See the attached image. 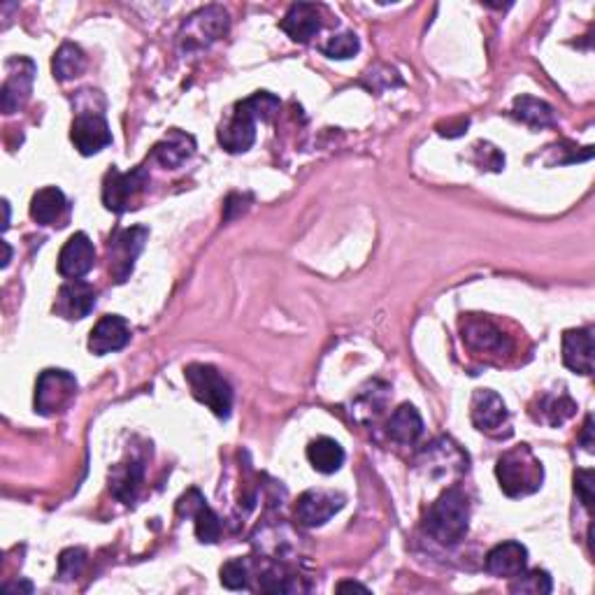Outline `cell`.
<instances>
[{"instance_id":"cell-20","label":"cell","mask_w":595,"mask_h":595,"mask_svg":"<svg viewBox=\"0 0 595 595\" xmlns=\"http://www.w3.org/2000/svg\"><path fill=\"white\" fill-rule=\"evenodd\" d=\"M563 363L565 368L579 375H593V333L589 328L565 331L563 335Z\"/></svg>"},{"instance_id":"cell-14","label":"cell","mask_w":595,"mask_h":595,"mask_svg":"<svg viewBox=\"0 0 595 595\" xmlns=\"http://www.w3.org/2000/svg\"><path fill=\"white\" fill-rule=\"evenodd\" d=\"M96 265V247L86 233L70 235L59 254V275L66 279H82Z\"/></svg>"},{"instance_id":"cell-32","label":"cell","mask_w":595,"mask_h":595,"mask_svg":"<svg viewBox=\"0 0 595 595\" xmlns=\"http://www.w3.org/2000/svg\"><path fill=\"white\" fill-rule=\"evenodd\" d=\"M86 563V551L75 547V549H66L59 558V575L63 579H73L80 577V572Z\"/></svg>"},{"instance_id":"cell-29","label":"cell","mask_w":595,"mask_h":595,"mask_svg":"<svg viewBox=\"0 0 595 595\" xmlns=\"http://www.w3.org/2000/svg\"><path fill=\"white\" fill-rule=\"evenodd\" d=\"M516 582L510 586L512 593H533V595H547L554 591V584H551L549 572L544 570H533V572H521L519 577H514Z\"/></svg>"},{"instance_id":"cell-24","label":"cell","mask_w":595,"mask_h":595,"mask_svg":"<svg viewBox=\"0 0 595 595\" xmlns=\"http://www.w3.org/2000/svg\"><path fill=\"white\" fill-rule=\"evenodd\" d=\"M386 433L398 444H414L421 437V433H424V419H421L417 407L405 403L391 414L389 424H386Z\"/></svg>"},{"instance_id":"cell-2","label":"cell","mask_w":595,"mask_h":595,"mask_svg":"<svg viewBox=\"0 0 595 595\" xmlns=\"http://www.w3.org/2000/svg\"><path fill=\"white\" fill-rule=\"evenodd\" d=\"M496 477L505 496L523 498L540 491L544 482V468L540 458L533 454V449L521 444V447L505 451V454L498 458Z\"/></svg>"},{"instance_id":"cell-34","label":"cell","mask_w":595,"mask_h":595,"mask_svg":"<svg viewBox=\"0 0 595 595\" xmlns=\"http://www.w3.org/2000/svg\"><path fill=\"white\" fill-rule=\"evenodd\" d=\"M475 152L479 154V166L489 168V170H503L505 168V156L498 152L496 147L486 145V142H479L475 147Z\"/></svg>"},{"instance_id":"cell-17","label":"cell","mask_w":595,"mask_h":595,"mask_svg":"<svg viewBox=\"0 0 595 595\" xmlns=\"http://www.w3.org/2000/svg\"><path fill=\"white\" fill-rule=\"evenodd\" d=\"M177 512L193 516V521H196V537L200 542L212 544L219 540L221 535L219 516L212 512V507L207 505V500L200 496L198 489H191L182 500H179Z\"/></svg>"},{"instance_id":"cell-37","label":"cell","mask_w":595,"mask_h":595,"mask_svg":"<svg viewBox=\"0 0 595 595\" xmlns=\"http://www.w3.org/2000/svg\"><path fill=\"white\" fill-rule=\"evenodd\" d=\"M338 591H361V593H368L363 584H356V582H342L338 584Z\"/></svg>"},{"instance_id":"cell-21","label":"cell","mask_w":595,"mask_h":595,"mask_svg":"<svg viewBox=\"0 0 595 595\" xmlns=\"http://www.w3.org/2000/svg\"><path fill=\"white\" fill-rule=\"evenodd\" d=\"M196 154V140L189 133L170 131L161 142H156L152 149L154 161H159L166 170L182 168L191 156Z\"/></svg>"},{"instance_id":"cell-39","label":"cell","mask_w":595,"mask_h":595,"mask_svg":"<svg viewBox=\"0 0 595 595\" xmlns=\"http://www.w3.org/2000/svg\"><path fill=\"white\" fill-rule=\"evenodd\" d=\"M3 210H5V224H3V228L7 231V228H10V203H7V200H3Z\"/></svg>"},{"instance_id":"cell-4","label":"cell","mask_w":595,"mask_h":595,"mask_svg":"<svg viewBox=\"0 0 595 595\" xmlns=\"http://www.w3.org/2000/svg\"><path fill=\"white\" fill-rule=\"evenodd\" d=\"M228 31V12L219 5L200 7L179 28V47L184 54L207 49L212 42L221 40Z\"/></svg>"},{"instance_id":"cell-10","label":"cell","mask_w":595,"mask_h":595,"mask_svg":"<svg viewBox=\"0 0 595 595\" xmlns=\"http://www.w3.org/2000/svg\"><path fill=\"white\" fill-rule=\"evenodd\" d=\"M70 140L82 156H93L112 142L110 126L100 112H80L70 126Z\"/></svg>"},{"instance_id":"cell-15","label":"cell","mask_w":595,"mask_h":595,"mask_svg":"<svg viewBox=\"0 0 595 595\" xmlns=\"http://www.w3.org/2000/svg\"><path fill=\"white\" fill-rule=\"evenodd\" d=\"M510 412H507L505 400L496 391L479 389L472 398V424L477 430L489 435H498V430L507 426Z\"/></svg>"},{"instance_id":"cell-12","label":"cell","mask_w":595,"mask_h":595,"mask_svg":"<svg viewBox=\"0 0 595 595\" xmlns=\"http://www.w3.org/2000/svg\"><path fill=\"white\" fill-rule=\"evenodd\" d=\"M344 507V496L333 491H307L296 503V521L305 528L324 526Z\"/></svg>"},{"instance_id":"cell-38","label":"cell","mask_w":595,"mask_h":595,"mask_svg":"<svg viewBox=\"0 0 595 595\" xmlns=\"http://www.w3.org/2000/svg\"><path fill=\"white\" fill-rule=\"evenodd\" d=\"M3 252H5L3 268H7V265H10V261H12V249H10V245H7V242H3Z\"/></svg>"},{"instance_id":"cell-28","label":"cell","mask_w":595,"mask_h":595,"mask_svg":"<svg viewBox=\"0 0 595 595\" xmlns=\"http://www.w3.org/2000/svg\"><path fill=\"white\" fill-rule=\"evenodd\" d=\"M542 410V419L547 421L549 426H561L563 421H568L572 414H575L577 405L572 400L561 393V396H544L540 403Z\"/></svg>"},{"instance_id":"cell-31","label":"cell","mask_w":595,"mask_h":595,"mask_svg":"<svg viewBox=\"0 0 595 595\" xmlns=\"http://www.w3.org/2000/svg\"><path fill=\"white\" fill-rule=\"evenodd\" d=\"M221 584L231 591H247L249 589V568L247 561L233 558L221 568Z\"/></svg>"},{"instance_id":"cell-13","label":"cell","mask_w":595,"mask_h":595,"mask_svg":"<svg viewBox=\"0 0 595 595\" xmlns=\"http://www.w3.org/2000/svg\"><path fill=\"white\" fill-rule=\"evenodd\" d=\"M96 286L84 282V279H70L68 284L61 286L59 298H56L54 312L63 319H84L89 317L93 307H96Z\"/></svg>"},{"instance_id":"cell-1","label":"cell","mask_w":595,"mask_h":595,"mask_svg":"<svg viewBox=\"0 0 595 595\" xmlns=\"http://www.w3.org/2000/svg\"><path fill=\"white\" fill-rule=\"evenodd\" d=\"M426 533L444 547H454L468 535L470 528V500L463 489L451 486L430 505L424 523Z\"/></svg>"},{"instance_id":"cell-26","label":"cell","mask_w":595,"mask_h":595,"mask_svg":"<svg viewBox=\"0 0 595 595\" xmlns=\"http://www.w3.org/2000/svg\"><path fill=\"white\" fill-rule=\"evenodd\" d=\"M512 114L523 124L533 126V128H547L556 124V112L549 103H544L540 98L533 96H519L514 100Z\"/></svg>"},{"instance_id":"cell-8","label":"cell","mask_w":595,"mask_h":595,"mask_svg":"<svg viewBox=\"0 0 595 595\" xmlns=\"http://www.w3.org/2000/svg\"><path fill=\"white\" fill-rule=\"evenodd\" d=\"M7 80L0 89V105H3L5 114L19 112L26 105V100L33 93V80H35V63L31 59H10L5 63Z\"/></svg>"},{"instance_id":"cell-23","label":"cell","mask_w":595,"mask_h":595,"mask_svg":"<svg viewBox=\"0 0 595 595\" xmlns=\"http://www.w3.org/2000/svg\"><path fill=\"white\" fill-rule=\"evenodd\" d=\"M68 212V200L63 196L61 189L56 186H47V189H40L31 200V217L38 221L40 226H54L66 217Z\"/></svg>"},{"instance_id":"cell-33","label":"cell","mask_w":595,"mask_h":595,"mask_svg":"<svg viewBox=\"0 0 595 595\" xmlns=\"http://www.w3.org/2000/svg\"><path fill=\"white\" fill-rule=\"evenodd\" d=\"M575 491L582 500L586 510L593 507V470H577L575 472Z\"/></svg>"},{"instance_id":"cell-6","label":"cell","mask_w":595,"mask_h":595,"mask_svg":"<svg viewBox=\"0 0 595 595\" xmlns=\"http://www.w3.org/2000/svg\"><path fill=\"white\" fill-rule=\"evenodd\" d=\"M77 396V379L66 370H45L35 386V412L42 417L66 412Z\"/></svg>"},{"instance_id":"cell-25","label":"cell","mask_w":595,"mask_h":595,"mask_svg":"<svg viewBox=\"0 0 595 595\" xmlns=\"http://www.w3.org/2000/svg\"><path fill=\"white\" fill-rule=\"evenodd\" d=\"M307 461L321 475H335L344 463V449L340 447V442L331 440V437H319L307 447Z\"/></svg>"},{"instance_id":"cell-36","label":"cell","mask_w":595,"mask_h":595,"mask_svg":"<svg viewBox=\"0 0 595 595\" xmlns=\"http://www.w3.org/2000/svg\"><path fill=\"white\" fill-rule=\"evenodd\" d=\"M591 430H593V419L589 417L586 419V426H584V447L586 449H593V440H591Z\"/></svg>"},{"instance_id":"cell-35","label":"cell","mask_w":595,"mask_h":595,"mask_svg":"<svg viewBox=\"0 0 595 595\" xmlns=\"http://www.w3.org/2000/svg\"><path fill=\"white\" fill-rule=\"evenodd\" d=\"M261 589L268 593H291L293 586L289 577L279 575V570H268L261 579Z\"/></svg>"},{"instance_id":"cell-9","label":"cell","mask_w":595,"mask_h":595,"mask_svg":"<svg viewBox=\"0 0 595 595\" xmlns=\"http://www.w3.org/2000/svg\"><path fill=\"white\" fill-rule=\"evenodd\" d=\"M463 342L472 351L486 356L512 354L514 344L493 321L484 317H468L463 321Z\"/></svg>"},{"instance_id":"cell-27","label":"cell","mask_w":595,"mask_h":595,"mask_svg":"<svg viewBox=\"0 0 595 595\" xmlns=\"http://www.w3.org/2000/svg\"><path fill=\"white\" fill-rule=\"evenodd\" d=\"M52 70L59 82L75 80V77H80L86 70V56L80 47L73 45V42H63L59 52L54 54Z\"/></svg>"},{"instance_id":"cell-3","label":"cell","mask_w":595,"mask_h":595,"mask_svg":"<svg viewBox=\"0 0 595 595\" xmlns=\"http://www.w3.org/2000/svg\"><path fill=\"white\" fill-rule=\"evenodd\" d=\"M186 382L191 386L193 398L198 403L210 407V410L217 414L219 419H228L233 410V389L231 384L221 377V372L212 365L205 363H193L184 370Z\"/></svg>"},{"instance_id":"cell-30","label":"cell","mask_w":595,"mask_h":595,"mask_svg":"<svg viewBox=\"0 0 595 595\" xmlns=\"http://www.w3.org/2000/svg\"><path fill=\"white\" fill-rule=\"evenodd\" d=\"M358 49H361V42H358L354 33H340V35H333V38L321 47V52H324L328 59L344 61V59H351V56H356Z\"/></svg>"},{"instance_id":"cell-11","label":"cell","mask_w":595,"mask_h":595,"mask_svg":"<svg viewBox=\"0 0 595 595\" xmlns=\"http://www.w3.org/2000/svg\"><path fill=\"white\" fill-rule=\"evenodd\" d=\"M256 124L258 117L252 112L245 100L235 107L233 117L226 121V126H221L219 131V142L221 147L226 149L228 154H242L247 149H252L256 142Z\"/></svg>"},{"instance_id":"cell-19","label":"cell","mask_w":595,"mask_h":595,"mask_svg":"<svg viewBox=\"0 0 595 595\" xmlns=\"http://www.w3.org/2000/svg\"><path fill=\"white\" fill-rule=\"evenodd\" d=\"M528 565V549L519 542H503L498 547H493L486 556V570L493 577L500 579H514L521 572H526Z\"/></svg>"},{"instance_id":"cell-7","label":"cell","mask_w":595,"mask_h":595,"mask_svg":"<svg viewBox=\"0 0 595 595\" xmlns=\"http://www.w3.org/2000/svg\"><path fill=\"white\" fill-rule=\"evenodd\" d=\"M149 238V228L145 226H133L114 235L110 240V272L117 282H126L128 275H131L135 268V261L142 249H145V242Z\"/></svg>"},{"instance_id":"cell-18","label":"cell","mask_w":595,"mask_h":595,"mask_svg":"<svg viewBox=\"0 0 595 595\" xmlns=\"http://www.w3.org/2000/svg\"><path fill=\"white\" fill-rule=\"evenodd\" d=\"M279 28L289 35L293 42H310L314 35L321 31V12L317 5L310 3H296L289 7V12L284 14V19L279 21Z\"/></svg>"},{"instance_id":"cell-22","label":"cell","mask_w":595,"mask_h":595,"mask_svg":"<svg viewBox=\"0 0 595 595\" xmlns=\"http://www.w3.org/2000/svg\"><path fill=\"white\" fill-rule=\"evenodd\" d=\"M142 482H145V465L140 461L121 463L110 472L112 496L124 505H133L138 500Z\"/></svg>"},{"instance_id":"cell-5","label":"cell","mask_w":595,"mask_h":595,"mask_svg":"<svg viewBox=\"0 0 595 595\" xmlns=\"http://www.w3.org/2000/svg\"><path fill=\"white\" fill-rule=\"evenodd\" d=\"M149 186V175L145 168H135L131 172H121L112 168L103 182V203L110 212L124 214L138 207L142 193Z\"/></svg>"},{"instance_id":"cell-16","label":"cell","mask_w":595,"mask_h":595,"mask_svg":"<svg viewBox=\"0 0 595 595\" xmlns=\"http://www.w3.org/2000/svg\"><path fill=\"white\" fill-rule=\"evenodd\" d=\"M131 342V326L124 317H117V314H107L93 326L89 335V351L96 356L112 354V351L124 349L126 344Z\"/></svg>"}]
</instances>
